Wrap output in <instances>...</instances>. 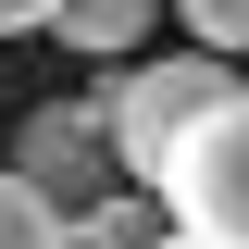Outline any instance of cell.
<instances>
[{
    "label": "cell",
    "instance_id": "obj_2",
    "mask_svg": "<svg viewBox=\"0 0 249 249\" xmlns=\"http://www.w3.org/2000/svg\"><path fill=\"white\" fill-rule=\"evenodd\" d=\"M150 199H162L175 237H199V249H249V88L212 100V112L187 124V150L162 162Z\"/></svg>",
    "mask_w": 249,
    "mask_h": 249
},
{
    "label": "cell",
    "instance_id": "obj_3",
    "mask_svg": "<svg viewBox=\"0 0 249 249\" xmlns=\"http://www.w3.org/2000/svg\"><path fill=\"white\" fill-rule=\"evenodd\" d=\"M13 175H25L37 199H62V212H100L112 175H124V150H112V100H50V112H25Z\"/></svg>",
    "mask_w": 249,
    "mask_h": 249
},
{
    "label": "cell",
    "instance_id": "obj_1",
    "mask_svg": "<svg viewBox=\"0 0 249 249\" xmlns=\"http://www.w3.org/2000/svg\"><path fill=\"white\" fill-rule=\"evenodd\" d=\"M112 150H124V175L137 187H162V162L187 150V124L212 112V100H237V75H224L212 50H162V62H112Z\"/></svg>",
    "mask_w": 249,
    "mask_h": 249
},
{
    "label": "cell",
    "instance_id": "obj_8",
    "mask_svg": "<svg viewBox=\"0 0 249 249\" xmlns=\"http://www.w3.org/2000/svg\"><path fill=\"white\" fill-rule=\"evenodd\" d=\"M162 249H199V237H162Z\"/></svg>",
    "mask_w": 249,
    "mask_h": 249
},
{
    "label": "cell",
    "instance_id": "obj_4",
    "mask_svg": "<svg viewBox=\"0 0 249 249\" xmlns=\"http://www.w3.org/2000/svg\"><path fill=\"white\" fill-rule=\"evenodd\" d=\"M150 25H162V0H62V50H88V62H137L150 50Z\"/></svg>",
    "mask_w": 249,
    "mask_h": 249
},
{
    "label": "cell",
    "instance_id": "obj_7",
    "mask_svg": "<svg viewBox=\"0 0 249 249\" xmlns=\"http://www.w3.org/2000/svg\"><path fill=\"white\" fill-rule=\"evenodd\" d=\"M25 25H62V0H0V37H25Z\"/></svg>",
    "mask_w": 249,
    "mask_h": 249
},
{
    "label": "cell",
    "instance_id": "obj_5",
    "mask_svg": "<svg viewBox=\"0 0 249 249\" xmlns=\"http://www.w3.org/2000/svg\"><path fill=\"white\" fill-rule=\"evenodd\" d=\"M0 249H75V212H62V199H37L13 162H0Z\"/></svg>",
    "mask_w": 249,
    "mask_h": 249
},
{
    "label": "cell",
    "instance_id": "obj_6",
    "mask_svg": "<svg viewBox=\"0 0 249 249\" xmlns=\"http://www.w3.org/2000/svg\"><path fill=\"white\" fill-rule=\"evenodd\" d=\"M199 50H249V0H175Z\"/></svg>",
    "mask_w": 249,
    "mask_h": 249
}]
</instances>
